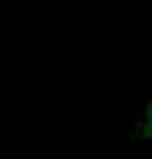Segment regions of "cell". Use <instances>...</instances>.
Listing matches in <instances>:
<instances>
[{"mask_svg":"<svg viewBox=\"0 0 152 159\" xmlns=\"http://www.w3.org/2000/svg\"><path fill=\"white\" fill-rule=\"evenodd\" d=\"M132 134L141 139L152 138V100L142 108V111L137 115L136 123L132 128Z\"/></svg>","mask_w":152,"mask_h":159,"instance_id":"cell-1","label":"cell"}]
</instances>
